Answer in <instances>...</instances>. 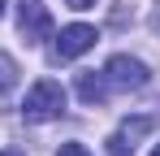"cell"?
I'll list each match as a JSON object with an SVG mask.
<instances>
[{
	"label": "cell",
	"instance_id": "4fadbf2b",
	"mask_svg": "<svg viewBox=\"0 0 160 156\" xmlns=\"http://www.w3.org/2000/svg\"><path fill=\"white\" fill-rule=\"evenodd\" d=\"M0 13H4V0H0Z\"/></svg>",
	"mask_w": 160,
	"mask_h": 156
},
{
	"label": "cell",
	"instance_id": "7a4b0ae2",
	"mask_svg": "<svg viewBox=\"0 0 160 156\" xmlns=\"http://www.w3.org/2000/svg\"><path fill=\"white\" fill-rule=\"evenodd\" d=\"M104 78H108V87H121V91H143V87L152 82V70H147L138 56L117 52V56L104 65Z\"/></svg>",
	"mask_w": 160,
	"mask_h": 156
},
{
	"label": "cell",
	"instance_id": "277c9868",
	"mask_svg": "<svg viewBox=\"0 0 160 156\" xmlns=\"http://www.w3.org/2000/svg\"><path fill=\"white\" fill-rule=\"evenodd\" d=\"M18 30H22L26 44H43V39L52 35V13H48L39 0H22V4H18Z\"/></svg>",
	"mask_w": 160,
	"mask_h": 156
},
{
	"label": "cell",
	"instance_id": "8992f818",
	"mask_svg": "<svg viewBox=\"0 0 160 156\" xmlns=\"http://www.w3.org/2000/svg\"><path fill=\"white\" fill-rule=\"evenodd\" d=\"M104 96H108L104 74H78V100L82 104H104Z\"/></svg>",
	"mask_w": 160,
	"mask_h": 156
},
{
	"label": "cell",
	"instance_id": "7c38bea8",
	"mask_svg": "<svg viewBox=\"0 0 160 156\" xmlns=\"http://www.w3.org/2000/svg\"><path fill=\"white\" fill-rule=\"evenodd\" d=\"M152 156H160V143H156V148H152Z\"/></svg>",
	"mask_w": 160,
	"mask_h": 156
},
{
	"label": "cell",
	"instance_id": "3957f363",
	"mask_svg": "<svg viewBox=\"0 0 160 156\" xmlns=\"http://www.w3.org/2000/svg\"><path fill=\"white\" fill-rule=\"evenodd\" d=\"M95 26H87V22H74V26H61V35H56V44H52V61L61 65V61H74V56H82V52H91L95 48Z\"/></svg>",
	"mask_w": 160,
	"mask_h": 156
},
{
	"label": "cell",
	"instance_id": "6da1fadb",
	"mask_svg": "<svg viewBox=\"0 0 160 156\" xmlns=\"http://www.w3.org/2000/svg\"><path fill=\"white\" fill-rule=\"evenodd\" d=\"M65 87L56 82V78H39L35 87L26 91V100H22V117L26 122H52V117H61L65 113Z\"/></svg>",
	"mask_w": 160,
	"mask_h": 156
},
{
	"label": "cell",
	"instance_id": "9c48e42d",
	"mask_svg": "<svg viewBox=\"0 0 160 156\" xmlns=\"http://www.w3.org/2000/svg\"><path fill=\"white\" fill-rule=\"evenodd\" d=\"M65 4H69V9H95L100 0H65Z\"/></svg>",
	"mask_w": 160,
	"mask_h": 156
},
{
	"label": "cell",
	"instance_id": "52a82bcc",
	"mask_svg": "<svg viewBox=\"0 0 160 156\" xmlns=\"http://www.w3.org/2000/svg\"><path fill=\"white\" fill-rule=\"evenodd\" d=\"M13 87H18V61L9 52H0V96H9Z\"/></svg>",
	"mask_w": 160,
	"mask_h": 156
},
{
	"label": "cell",
	"instance_id": "ba28073f",
	"mask_svg": "<svg viewBox=\"0 0 160 156\" xmlns=\"http://www.w3.org/2000/svg\"><path fill=\"white\" fill-rule=\"evenodd\" d=\"M56 156H91V152H87V143H61Z\"/></svg>",
	"mask_w": 160,
	"mask_h": 156
},
{
	"label": "cell",
	"instance_id": "8fae6325",
	"mask_svg": "<svg viewBox=\"0 0 160 156\" xmlns=\"http://www.w3.org/2000/svg\"><path fill=\"white\" fill-rule=\"evenodd\" d=\"M0 156H26V152H18V148H4V152H0Z\"/></svg>",
	"mask_w": 160,
	"mask_h": 156
},
{
	"label": "cell",
	"instance_id": "5b68a950",
	"mask_svg": "<svg viewBox=\"0 0 160 156\" xmlns=\"http://www.w3.org/2000/svg\"><path fill=\"white\" fill-rule=\"evenodd\" d=\"M152 130V117H121V126L108 134V156H134V148H138V139Z\"/></svg>",
	"mask_w": 160,
	"mask_h": 156
},
{
	"label": "cell",
	"instance_id": "30bf717a",
	"mask_svg": "<svg viewBox=\"0 0 160 156\" xmlns=\"http://www.w3.org/2000/svg\"><path fill=\"white\" fill-rule=\"evenodd\" d=\"M152 30L160 35V0H156V9H152Z\"/></svg>",
	"mask_w": 160,
	"mask_h": 156
}]
</instances>
